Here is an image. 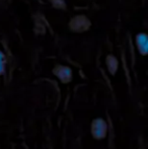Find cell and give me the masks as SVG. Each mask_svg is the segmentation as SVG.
Here are the masks:
<instances>
[{"label": "cell", "mask_w": 148, "mask_h": 149, "mask_svg": "<svg viewBox=\"0 0 148 149\" xmlns=\"http://www.w3.org/2000/svg\"><path fill=\"white\" fill-rule=\"evenodd\" d=\"M90 135L97 141H101L107 138L109 133V126L108 122L104 118H95L91 121L90 127H89Z\"/></svg>", "instance_id": "cell-1"}, {"label": "cell", "mask_w": 148, "mask_h": 149, "mask_svg": "<svg viewBox=\"0 0 148 149\" xmlns=\"http://www.w3.org/2000/svg\"><path fill=\"white\" fill-rule=\"evenodd\" d=\"M53 73L62 83H69L72 80V70L68 66L58 65L54 68Z\"/></svg>", "instance_id": "cell-2"}, {"label": "cell", "mask_w": 148, "mask_h": 149, "mask_svg": "<svg viewBox=\"0 0 148 149\" xmlns=\"http://www.w3.org/2000/svg\"><path fill=\"white\" fill-rule=\"evenodd\" d=\"M137 47L142 55H146L147 53V36L145 33H140L136 38Z\"/></svg>", "instance_id": "cell-3"}, {"label": "cell", "mask_w": 148, "mask_h": 149, "mask_svg": "<svg viewBox=\"0 0 148 149\" xmlns=\"http://www.w3.org/2000/svg\"><path fill=\"white\" fill-rule=\"evenodd\" d=\"M5 62H6L5 56L0 51V76H1L4 73V71H5Z\"/></svg>", "instance_id": "cell-4"}]
</instances>
